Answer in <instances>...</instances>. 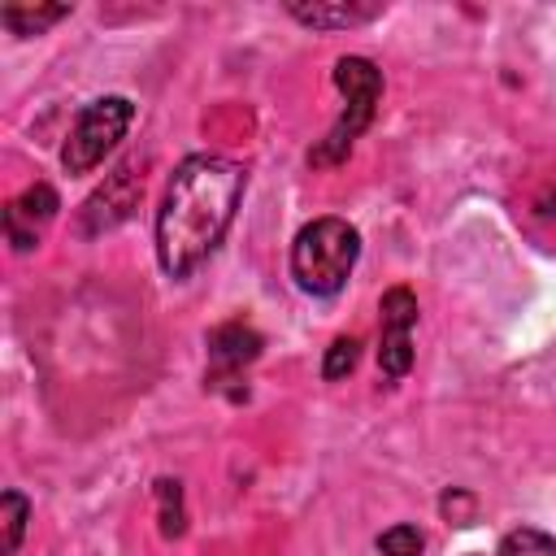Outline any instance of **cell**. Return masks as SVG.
<instances>
[{
  "instance_id": "obj_5",
  "label": "cell",
  "mask_w": 556,
  "mask_h": 556,
  "mask_svg": "<svg viewBox=\"0 0 556 556\" xmlns=\"http://www.w3.org/2000/svg\"><path fill=\"white\" fill-rule=\"evenodd\" d=\"M382 339H378V369L400 382L413 369V326H417V295L408 287L382 291Z\"/></svg>"
},
{
  "instance_id": "obj_8",
  "label": "cell",
  "mask_w": 556,
  "mask_h": 556,
  "mask_svg": "<svg viewBox=\"0 0 556 556\" xmlns=\"http://www.w3.org/2000/svg\"><path fill=\"white\" fill-rule=\"evenodd\" d=\"M287 13L300 22V26H313V30H348V26H365L382 13V4H352V0H339V4H326V0H291Z\"/></svg>"
},
{
  "instance_id": "obj_10",
  "label": "cell",
  "mask_w": 556,
  "mask_h": 556,
  "mask_svg": "<svg viewBox=\"0 0 556 556\" xmlns=\"http://www.w3.org/2000/svg\"><path fill=\"white\" fill-rule=\"evenodd\" d=\"M26 521H30V504L22 491H4L0 495V526H4V539H0V552L13 556L22 547V534H26Z\"/></svg>"
},
{
  "instance_id": "obj_11",
  "label": "cell",
  "mask_w": 556,
  "mask_h": 556,
  "mask_svg": "<svg viewBox=\"0 0 556 556\" xmlns=\"http://www.w3.org/2000/svg\"><path fill=\"white\" fill-rule=\"evenodd\" d=\"M156 504H161V534L165 539H178L187 530V508H182V486L174 478H161L156 482Z\"/></svg>"
},
{
  "instance_id": "obj_14",
  "label": "cell",
  "mask_w": 556,
  "mask_h": 556,
  "mask_svg": "<svg viewBox=\"0 0 556 556\" xmlns=\"http://www.w3.org/2000/svg\"><path fill=\"white\" fill-rule=\"evenodd\" d=\"M421 547H426V539H421L417 526H391V530L378 534L382 556H421Z\"/></svg>"
},
{
  "instance_id": "obj_13",
  "label": "cell",
  "mask_w": 556,
  "mask_h": 556,
  "mask_svg": "<svg viewBox=\"0 0 556 556\" xmlns=\"http://www.w3.org/2000/svg\"><path fill=\"white\" fill-rule=\"evenodd\" d=\"M356 361H361V343L352 339V334H339L330 348H326V361H321V378H348L352 369H356Z\"/></svg>"
},
{
  "instance_id": "obj_4",
  "label": "cell",
  "mask_w": 556,
  "mask_h": 556,
  "mask_svg": "<svg viewBox=\"0 0 556 556\" xmlns=\"http://www.w3.org/2000/svg\"><path fill=\"white\" fill-rule=\"evenodd\" d=\"M130 122H135V104L126 96H100V100H91L74 117V126L65 135V148H61L65 174H91L126 139Z\"/></svg>"
},
{
  "instance_id": "obj_2",
  "label": "cell",
  "mask_w": 556,
  "mask_h": 556,
  "mask_svg": "<svg viewBox=\"0 0 556 556\" xmlns=\"http://www.w3.org/2000/svg\"><path fill=\"white\" fill-rule=\"evenodd\" d=\"M361 256V230L348 217H313L291 243V278L304 295H339Z\"/></svg>"
},
{
  "instance_id": "obj_9",
  "label": "cell",
  "mask_w": 556,
  "mask_h": 556,
  "mask_svg": "<svg viewBox=\"0 0 556 556\" xmlns=\"http://www.w3.org/2000/svg\"><path fill=\"white\" fill-rule=\"evenodd\" d=\"M61 17H70V4H43V9H22V4H4L0 22L13 35H43L48 26H56Z\"/></svg>"
},
{
  "instance_id": "obj_12",
  "label": "cell",
  "mask_w": 556,
  "mask_h": 556,
  "mask_svg": "<svg viewBox=\"0 0 556 556\" xmlns=\"http://www.w3.org/2000/svg\"><path fill=\"white\" fill-rule=\"evenodd\" d=\"M495 556H556V539L534 530V526H521V530H508L500 539V552Z\"/></svg>"
},
{
  "instance_id": "obj_3",
  "label": "cell",
  "mask_w": 556,
  "mask_h": 556,
  "mask_svg": "<svg viewBox=\"0 0 556 556\" xmlns=\"http://www.w3.org/2000/svg\"><path fill=\"white\" fill-rule=\"evenodd\" d=\"M334 87L343 91L348 104H343L339 122L326 130V139L308 152L313 165H339L352 152V143L369 130L378 100H382V70L369 56H339L334 61Z\"/></svg>"
},
{
  "instance_id": "obj_6",
  "label": "cell",
  "mask_w": 556,
  "mask_h": 556,
  "mask_svg": "<svg viewBox=\"0 0 556 556\" xmlns=\"http://www.w3.org/2000/svg\"><path fill=\"white\" fill-rule=\"evenodd\" d=\"M56 208H61V200H56V191L48 182H35L22 195H13L4 204V235H9L13 252H30L39 243V235L52 226Z\"/></svg>"
},
{
  "instance_id": "obj_1",
  "label": "cell",
  "mask_w": 556,
  "mask_h": 556,
  "mask_svg": "<svg viewBox=\"0 0 556 556\" xmlns=\"http://www.w3.org/2000/svg\"><path fill=\"white\" fill-rule=\"evenodd\" d=\"M248 191V169L226 156H187L156 208V261L169 278H191L226 239Z\"/></svg>"
},
{
  "instance_id": "obj_7",
  "label": "cell",
  "mask_w": 556,
  "mask_h": 556,
  "mask_svg": "<svg viewBox=\"0 0 556 556\" xmlns=\"http://www.w3.org/2000/svg\"><path fill=\"white\" fill-rule=\"evenodd\" d=\"M265 339L243 326V321H222L208 330V361H213V378L208 382H226L230 374H239L243 365H252L261 356Z\"/></svg>"
}]
</instances>
